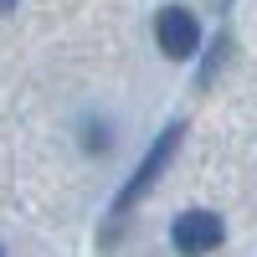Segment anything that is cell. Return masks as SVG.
Instances as JSON below:
<instances>
[{
  "mask_svg": "<svg viewBox=\"0 0 257 257\" xmlns=\"http://www.w3.org/2000/svg\"><path fill=\"white\" fill-rule=\"evenodd\" d=\"M180 139H185V123H170L165 134H160L155 144H149V155L139 160V170H134V175L123 180V190H118V201H113V216H108L113 226H118V221L128 216V211H134V206H139V201L149 196V190H155V180H160L165 170H170V160H175V149H180Z\"/></svg>",
  "mask_w": 257,
  "mask_h": 257,
  "instance_id": "obj_1",
  "label": "cell"
},
{
  "mask_svg": "<svg viewBox=\"0 0 257 257\" xmlns=\"http://www.w3.org/2000/svg\"><path fill=\"white\" fill-rule=\"evenodd\" d=\"M221 242H226V221L216 211H206V206H190V211H180V216L170 221V247L180 257H206Z\"/></svg>",
  "mask_w": 257,
  "mask_h": 257,
  "instance_id": "obj_2",
  "label": "cell"
},
{
  "mask_svg": "<svg viewBox=\"0 0 257 257\" xmlns=\"http://www.w3.org/2000/svg\"><path fill=\"white\" fill-rule=\"evenodd\" d=\"M82 149H88V155H108V149H113V128L88 118V123H82Z\"/></svg>",
  "mask_w": 257,
  "mask_h": 257,
  "instance_id": "obj_4",
  "label": "cell"
},
{
  "mask_svg": "<svg viewBox=\"0 0 257 257\" xmlns=\"http://www.w3.org/2000/svg\"><path fill=\"white\" fill-rule=\"evenodd\" d=\"M155 47L170 57V62H190L201 52V21L190 6H160L155 16Z\"/></svg>",
  "mask_w": 257,
  "mask_h": 257,
  "instance_id": "obj_3",
  "label": "cell"
},
{
  "mask_svg": "<svg viewBox=\"0 0 257 257\" xmlns=\"http://www.w3.org/2000/svg\"><path fill=\"white\" fill-rule=\"evenodd\" d=\"M16 11V0H0V16H11Z\"/></svg>",
  "mask_w": 257,
  "mask_h": 257,
  "instance_id": "obj_6",
  "label": "cell"
},
{
  "mask_svg": "<svg viewBox=\"0 0 257 257\" xmlns=\"http://www.w3.org/2000/svg\"><path fill=\"white\" fill-rule=\"evenodd\" d=\"M0 257H6V247H0Z\"/></svg>",
  "mask_w": 257,
  "mask_h": 257,
  "instance_id": "obj_7",
  "label": "cell"
},
{
  "mask_svg": "<svg viewBox=\"0 0 257 257\" xmlns=\"http://www.w3.org/2000/svg\"><path fill=\"white\" fill-rule=\"evenodd\" d=\"M226 52H231V36H216V47H211V57H206V67H201V88L211 77L221 72V62H226Z\"/></svg>",
  "mask_w": 257,
  "mask_h": 257,
  "instance_id": "obj_5",
  "label": "cell"
}]
</instances>
